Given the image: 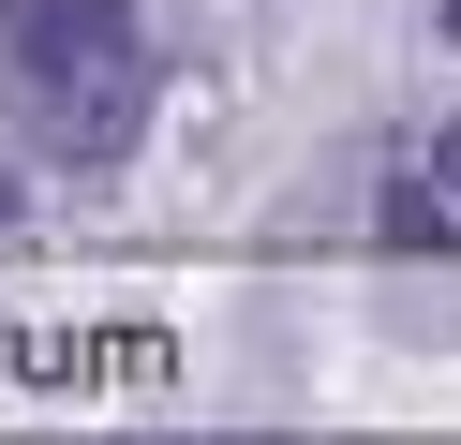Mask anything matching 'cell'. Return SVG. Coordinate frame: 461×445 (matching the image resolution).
<instances>
[{"instance_id":"1","label":"cell","mask_w":461,"mask_h":445,"mask_svg":"<svg viewBox=\"0 0 461 445\" xmlns=\"http://www.w3.org/2000/svg\"><path fill=\"white\" fill-rule=\"evenodd\" d=\"M134 89H149V59H134V30H120V45H75V59H31V104H45L31 134L90 164V148H120V134H134Z\"/></svg>"},{"instance_id":"2","label":"cell","mask_w":461,"mask_h":445,"mask_svg":"<svg viewBox=\"0 0 461 445\" xmlns=\"http://www.w3.org/2000/svg\"><path fill=\"white\" fill-rule=\"evenodd\" d=\"M0 30H15V59H75V45H120L134 0H0Z\"/></svg>"},{"instance_id":"3","label":"cell","mask_w":461,"mask_h":445,"mask_svg":"<svg viewBox=\"0 0 461 445\" xmlns=\"http://www.w3.org/2000/svg\"><path fill=\"white\" fill-rule=\"evenodd\" d=\"M431 178H447V208H461V119H447V148H431Z\"/></svg>"}]
</instances>
